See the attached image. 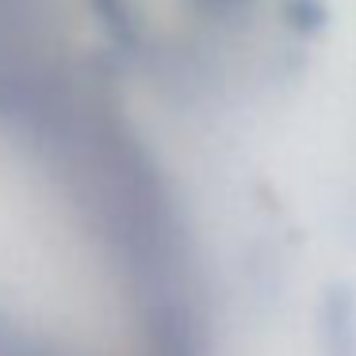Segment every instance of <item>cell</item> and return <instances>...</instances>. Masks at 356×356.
<instances>
[{"instance_id":"6da1fadb","label":"cell","mask_w":356,"mask_h":356,"mask_svg":"<svg viewBox=\"0 0 356 356\" xmlns=\"http://www.w3.org/2000/svg\"><path fill=\"white\" fill-rule=\"evenodd\" d=\"M96 8H100V16L111 24V31H119V35L131 31V12H127V0H96Z\"/></svg>"},{"instance_id":"7a4b0ae2","label":"cell","mask_w":356,"mask_h":356,"mask_svg":"<svg viewBox=\"0 0 356 356\" xmlns=\"http://www.w3.org/2000/svg\"><path fill=\"white\" fill-rule=\"evenodd\" d=\"M291 16H295V24L307 27V31L322 24V8H318L314 0H291Z\"/></svg>"},{"instance_id":"3957f363","label":"cell","mask_w":356,"mask_h":356,"mask_svg":"<svg viewBox=\"0 0 356 356\" xmlns=\"http://www.w3.org/2000/svg\"><path fill=\"white\" fill-rule=\"evenodd\" d=\"M203 8H218V12H226V8H238V4H245V0H200Z\"/></svg>"}]
</instances>
